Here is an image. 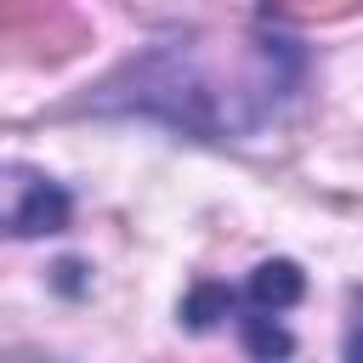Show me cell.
Masks as SVG:
<instances>
[{
    "label": "cell",
    "instance_id": "6da1fadb",
    "mask_svg": "<svg viewBox=\"0 0 363 363\" xmlns=\"http://www.w3.org/2000/svg\"><path fill=\"white\" fill-rule=\"evenodd\" d=\"M306 57L284 34H164L142 57L119 62L91 108L147 113L187 136L227 142L267 130L301 91Z\"/></svg>",
    "mask_w": 363,
    "mask_h": 363
},
{
    "label": "cell",
    "instance_id": "7a4b0ae2",
    "mask_svg": "<svg viewBox=\"0 0 363 363\" xmlns=\"http://www.w3.org/2000/svg\"><path fill=\"white\" fill-rule=\"evenodd\" d=\"M91 45V23L74 0H0V62L57 68Z\"/></svg>",
    "mask_w": 363,
    "mask_h": 363
},
{
    "label": "cell",
    "instance_id": "3957f363",
    "mask_svg": "<svg viewBox=\"0 0 363 363\" xmlns=\"http://www.w3.org/2000/svg\"><path fill=\"white\" fill-rule=\"evenodd\" d=\"M306 295V278H301V267L295 261H261L255 272H250V284H244V295H238V312H289L295 301Z\"/></svg>",
    "mask_w": 363,
    "mask_h": 363
},
{
    "label": "cell",
    "instance_id": "277c9868",
    "mask_svg": "<svg viewBox=\"0 0 363 363\" xmlns=\"http://www.w3.org/2000/svg\"><path fill=\"white\" fill-rule=\"evenodd\" d=\"M238 312V289H227V284H199L187 301H182V318L193 323V329H210V323H221V318H233Z\"/></svg>",
    "mask_w": 363,
    "mask_h": 363
},
{
    "label": "cell",
    "instance_id": "5b68a950",
    "mask_svg": "<svg viewBox=\"0 0 363 363\" xmlns=\"http://www.w3.org/2000/svg\"><path fill=\"white\" fill-rule=\"evenodd\" d=\"M363 0H267L261 11L267 17H289V23H335V17H352Z\"/></svg>",
    "mask_w": 363,
    "mask_h": 363
},
{
    "label": "cell",
    "instance_id": "8992f818",
    "mask_svg": "<svg viewBox=\"0 0 363 363\" xmlns=\"http://www.w3.org/2000/svg\"><path fill=\"white\" fill-rule=\"evenodd\" d=\"M238 323H244V346H250L255 357H289V352H295V340L272 323V312H244Z\"/></svg>",
    "mask_w": 363,
    "mask_h": 363
},
{
    "label": "cell",
    "instance_id": "52a82bcc",
    "mask_svg": "<svg viewBox=\"0 0 363 363\" xmlns=\"http://www.w3.org/2000/svg\"><path fill=\"white\" fill-rule=\"evenodd\" d=\"M346 357L363 363V295L352 301V329H346Z\"/></svg>",
    "mask_w": 363,
    "mask_h": 363
}]
</instances>
